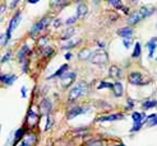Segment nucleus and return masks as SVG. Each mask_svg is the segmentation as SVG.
Returning <instances> with one entry per match:
<instances>
[{
  "label": "nucleus",
  "mask_w": 157,
  "mask_h": 146,
  "mask_svg": "<svg viewBox=\"0 0 157 146\" xmlns=\"http://www.w3.org/2000/svg\"><path fill=\"white\" fill-rule=\"evenodd\" d=\"M21 19H22V14H21V12H18V13L15 14L14 17L10 19L9 26H8V29H6V33L2 36V46H5L8 42H9L10 37H12V33H13V30L18 27Z\"/></svg>",
  "instance_id": "f257e3e1"
},
{
  "label": "nucleus",
  "mask_w": 157,
  "mask_h": 146,
  "mask_svg": "<svg viewBox=\"0 0 157 146\" xmlns=\"http://www.w3.org/2000/svg\"><path fill=\"white\" fill-rule=\"evenodd\" d=\"M87 84L84 81H81L79 84H77L74 88L70 89L69 91V101H75V99H79L81 97H83L87 93Z\"/></svg>",
  "instance_id": "f03ea898"
},
{
  "label": "nucleus",
  "mask_w": 157,
  "mask_h": 146,
  "mask_svg": "<svg viewBox=\"0 0 157 146\" xmlns=\"http://www.w3.org/2000/svg\"><path fill=\"white\" fill-rule=\"evenodd\" d=\"M50 23H51V19H50L49 17H45V18L40 19V20H38L36 24L32 27V29H31V34H32V36L38 34V33L41 32V30H44L45 28H48Z\"/></svg>",
  "instance_id": "7ed1b4c3"
},
{
  "label": "nucleus",
  "mask_w": 157,
  "mask_h": 146,
  "mask_svg": "<svg viewBox=\"0 0 157 146\" xmlns=\"http://www.w3.org/2000/svg\"><path fill=\"white\" fill-rule=\"evenodd\" d=\"M107 60H109V57H107V53L105 51H97V52H93V55L91 57V62L102 66L107 62Z\"/></svg>",
  "instance_id": "20e7f679"
},
{
  "label": "nucleus",
  "mask_w": 157,
  "mask_h": 146,
  "mask_svg": "<svg viewBox=\"0 0 157 146\" xmlns=\"http://www.w3.org/2000/svg\"><path fill=\"white\" fill-rule=\"evenodd\" d=\"M75 80V73H65L60 76V84L63 88H69Z\"/></svg>",
  "instance_id": "39448f33"
},
{
  "label": "nucleus",
  "mask_w": 157,
  "mask_h": 146,
  "mask_svg": "<svg viewBox=\"0 0 157 146\" xmlns=\"http://www.w3.org/2000/svg\"><path fill=\"white\" fill-rule=\"evenodd\" d=\"M128 81L133 85H140V84H144L146 81H143V75L140 73H132L128 78Z\"/></svg>",
  "instance_id": "423d86ee"
},
{
  "label": "nucleus",
  "mask_w": 157,
  "mask_h": 146,
  "mask_svg": "<svg viewBox=\"0 0 157 146\" xmlns=\"http://www.w3.org/2000/svg\"><path fill=\"white\" fill-rule=\"evenodd\" d=\"M124 118V114L121 113H115V114H110V116H104V117H100L97 119V122H114L117 119H123Z\"/></svg>",
  "instance_id": "0eeeda50"
},
{
  "label": "nucleus",
  "mask_w": 157,
  "mask_h": 146,
  "mask_svg": "<svg viewBox=\"0 0 157 146\" xmlns=\"http://www.w3.org/2000/svg\"><path fill=\"white\" fill-rule=\"evenodd\" d=\"M28 53H29V47L27 45H23L21 50L18 51V60H19V62H26V59L28 56Z\"/></svg>",
  "instance_id": "6e6552de"
},
{
  "label": "nucleus",
  "mask_w": 157,
  "mask_h": 146,
  "mask_svg": "<svg viewBox=\"0 0 157 146\" xmlns=\"http://www.w3.org/2000/svg\"><path fill=\"white\" fill-rule=\"evenodd\" d=\"M40 108H41V112L44 114H50L51 113V108H52V103L49 101V99H44L40 104Z\"/></svg>",
  "instance_id": "1a4fd4ad"
},
{
  "label": "nucleus",
  "mask_w": 157,
  "mask_h": 146,
  "mask_svg": "<svg viewBox=\"0 0 157 146\" xmlns=\"http://www.w3.org/2000/svg\"><path fill=\"white\" fill-rule=\"evenodd\" d=\"M133 33H134V29H133L132 27H124V28L117 30V34H119L120 37H123V38H132Z\"/></svg>",
  "instance_id": "9d476101"
},
{
  "label": "nucleus",
  "mask_w": 157,
  "mask_h": 146,
  "mask_svg": "<svg viewBox=\"0 0 157 146\" xmlns=\"http://www.w3.org/2000/svg\"><path fill=\"white\" fill-rule=\"evenodd\" d=\"M155 12H156V9L152 8V6H150V5H144V6H142L139 9V13H140V15H142V18L150 17V15H152Z\"/></svg>",
  "instance_id": "9b49d317"
},
{
  "label": "nucleus",
  "mask_w": 157,
  "mask_h": 146,
  "mask_svg": "<svg viewBox=\"0 0 157 146\" xmlns=\"http://www.w3.org/2000/svg\"><path fill=\"white\" fill-rule=\"evenodd\" d=\"M156 42H157V37H152L151 41H148L147 47H148V57H153V53L156 50Z\"/></svg>",
  "instance_id": "f8f14e48"
},
{
  "label": "nucleus",
  "mask_w": 157,
  "mask_h": 146,
  "mask_svg": "<svg viewBox=\"0 0 157 146\" xmlns=\"http://www.w3.org/2000/svg\"><path fill=\"white\" fill-rule=\"evenodd\" d=\"M87 13H88V8H87V5H86L84 3L78 4V6H77V17H78V18L84 17V15L87 14Z\"/></svg>",
  "instance_id": "ddd939ff"
},
{
  "label": "nucleus",
  "mask_w": 157,
  "mask_h": 146,
  "mask_svg": "<svg viewBox=\"0 0 157 146\" xmlns=\"http://www.w3.org/2000/svg\"><path fill=\"white\" fill-rule=\"evenodd\" d=\"M84 112H86V109L81 108V107H75V108H72V109L69 111V113H68V118H69V119H73L74 117L79 116V114H82V113H84Z\"/></svg>",
  "instance_id": "4468645a"
},
{
  "label": "nucleus",
  "mask_w": 157,
  "mask_h": 146,
  "mask_svg": "<svg viewBox=\"0 0 157 146\" xmlns=\"http://www.w3.org/2000/svg\"><path fill=\"white\" fill-rule=\"evenodd\" d=\"M109 74H110V78H113V79H119L120 78V75H121V71H120V69L113 65V66H110L109 69Z\"/></svg>",
  "instance_id": "2eb2a0df"
},
{
  "label": "nucleus",
  "mask_w": 157,
  "mask_h": 146,
  "mask_svg": "<svg viewBox=\"0 0 157 146\" xmlns=\"http://www.w3.org/2000/svg\"><path fill=\"white\" fill-rule=\"evenodd\" d=\"M2 83H4L5 85H12V84L17 80V76L12 75V74H8V75H2Z\"/></svg>",
  "instance_id": "dca6fc26"
},
{
  "label": "nucleus",
  "mask_w": 157,
  "mask_h": 146,
  "mask_svg": "<svg viewBox=\"0 0 157 146\" xmlns=\"http://www.w3.org/2000/svg\"><path fill=\"white\" fill-rule=\"evenodd\" d=\"M27 121H28V125H31V126H36V125H37V122L40 121V118H38L37 114H36L32 109H31V111H29V113H28Z\"/></svg>",
  "instance_id": "f3484780"
},
{
  "label": "nucleus",
  "mask_w": 157,
  "mask_h": 146,
  "mask_svg": "<svg viewBox=\"0 0 157 146\" xmlns=\"http://www.w3.org/2000/svg\"><path fill=\"white\" fill-rule=\"evenodd\" d=\"M132 118L134 123H139V122H147V117L144 116V113H139V112H134L132 114Z\"/></svg>",
  "instance_id": "a211bd4d"
},
{
  "label": "nucleus",
  "mask_w": 157,
  "mask_h": 146,
  "mask_svg": "<svg viewBox=\"0 0 157 146\" xmlns=\"http://www.w3.org/2000/svg\"><path fill=\"white\" fill-rule=\"evenodd\" d=\"M92 55H93V52L90 50V48H84V50H82L79 53H78V59L79 60H90V57H92Z\"/></svg>",
  "instance_id": "6ab92c4d"
},
{
  "label": "nucleus",
  "mask_w": 157,
  "mask_h": 146,
  "mask_svg": "<svg viewBox=\"0 0 157 146\" xmlns=\"http://www.w3.org/2000/svg\"><path fill=\"white\" fill-rule=\"evenodd\" d=\"M140 19H143V18H142V15H140L139 12H138V13H133L130 17L128 18V23L133 26V24H137V23H139Z\"/></svg>",
  "instance_id": "aec40b11"
},
{
  "label": "nucleus",
  "mask_w": 157,
  "mask_h": 146,
  "mask_svg": "<svg viewBox=\"0 0 157 146\" xmlns=\"http://www.w3.org/2000/svg\"><path fill=\"white\" fill-rule=\"evenodd\" d=\"M113 90H114L115 97H121L123 93H124V87L121 85V83H115Z\"/></svg>",
  "instance_id": "412c9836"
},
{
  "label": "nucleus",
  "mask_w": 157,
  "mask_h": 146,
  "mask_svg": "<svg viewBox=\"0 0 157 146\" xmlns=\"http://www.w3.org/2000/svg\"><path fill=\"white\" fill-rule=\"evenodd\" d=\"M35 141H36V136L35 135H29L28 137H26V139L21 142L19 146H32Z\"/></svg>",
  "instance_id": "4be33fe9"
},
{
  "label": "nucleus",
  "mask_w": 157,
  "mask_h": 146,
  "mask_svg": "<svg viewBox=\"0 0 157 146\" xmlns=\"http://www.w3.org/2000/svg\"><path fill=\"white\" fill-rule=\"evenodd\" d=\"M74 32H75V29H74L73 27H70V28L65 29V30H64V33H63V36H61V40H70V38L73 37Z\"/></svg>",
  "instance_id": "5701e85b"
},
{
  "label": "nucleus",
  "mask_w": 157,
  "mask_h": 146,
  "mask_svg": "<svg viewBox=\"0 0 157 146\" xmlns=\"http://www.w3.org/2000/svg\"><path fill=\"white\" fill-rule=\"evenodd\" d=\"M67 69H68V65H63V66L59 69V70H56V71H55V73H54L51 76H49L48 79H54V78H58V76L60 78V76H61L63 74H64V73L67 71Z\"/></svg>",
  "instance_id": "b1692460"
},
{
  "label": "nucleus",
  "mask_w": 157,
  "mask_h": 146,
  "mask_svg": "<svg viewBox=\"0 0 157 146\" xmlns=\"http://www.w3.org/2000/svg\"><path fill=\"white\" fill-rule=\"evenodd\" d=\"M140 53H142V46H140L139 42H136V45H134V51H133L132 56L134 57V59H137V57L140 56Z\"/></svg>",
  "instance_id": "393cba45"
},
{
  "label": "nucleus",
  "mask_w": 157,
  "mask_h": 146,
  "mask_svg": "<svg viewBox=\"0 0 157 146\" xmlns=\"http://www.w3.org/2000/svg\"><path fill=\"white\" fill-rule=\"evenodd\" d=\"M147 123L148 126H156L157 125V114H151V116L147 117Z\"/></svg>",
  "instance_id": "a878e982"
},
{
  "label": "nucleus",
  "mask_w": 157,
  "mask_h": 146,
  "mask_svg": "<svg viewBox=\"0 0 157 146\" xmlns=\"http://www.w3.org/2000/svg\"><path fill=\"white\" fill-rule=\"evenodd\" d=\"M41 48H42V55L44 56H50L54 52L52 47H50V46H44V47H41Z\"/></svg>",
  "instance_id": "bb28decb"
},
{
  "label": "nucleus",
  "mask_w": 157,
  "mask_h": 146,
  "mask_svg": "<svg viewBox=\"0 0 157 146\" xmlns=\"http://www.w3.org/2000/svg\"><path fill=\"white\" fill-rule=\"evenodd\" d=\"M157 105V101H147L143 103V108L144 109H150V108H153V107Z\"/></svg>",
  "instance_id": "cd10ccee"
},
{
  "label": "nucleus",
  "mask_w": 157,
  "mask_h": 146,
  "mask_svg": "<svg viewBox=\"0 0 157 146\" xmlns=\"http://www.w3.org/2000/svg\"><path fill=\"white\" fill-rule=\"evenodd\" d=\"M68 3V0H55V2L52 3V6L54 8H63Z\"/></svg>",
  "instance_id": "c85d7f7f"
},
{
  "label": "nucleus",
  "mask_w": 157,
  "mask_h": 146,
  "mask_svg": "<svg viewBox=\"0 0 157 146\" xmlns=\"http://www.w3.org/2000/svg\"><path fill=\"white\" fill-rule=\"evenodd\" d=\"M23 134H25V130L23 128H19L17 132H15V136H14V142H17L19 140H22V137H23Z\"/></svg>",
  "instance_id": "c756f323"
},
{
  "label": "nucleus",
  "mask_w": 157,
  "mask_h": 146,
  "mask_svg": "<svg viewBox=\"0 0 157 146\" xmlns=\"http://www.w3.org/2000/svg\"><path fill=\"white\" fill-rule=\"evenodd\" d=\"M109 3L111 4L113 6H115L116 9H123V4H121V0H109Z\"/></svg>",
  "instance_id": "7c9ffc66"
},
{
  "label": "nucleus",
  "mask_w": 157,
  "mask_h": 146,
  "mask_svg": "<svg viewBox=\"0 0 157 146\" xmlns=\"http://www.w3.org/2000/svg\"><path fill=\"white\" fill-rule=\"evenodd\" d=\"M105 88L113 89V88H114V84H110V83H106V81H101V83L98 84V88H97V89H105Z\"/></svg>",
  "instance_id": "2f4dec72"
},
{
  "label": "nucleus",
  "mask_w": 157,
  "mask_h": 146,
  "mask_svg": "<svg viewBox=\"0 0 157 146\" xmlns=\"http://www.w3.org/2000/svg\"><path fill=\"white\" fill-rule=\"evenodd\" d=\"M79 42H81V40H75V41H70V42H69L68 45H65V46H64V48H65V50H69V48H73V47H74V46H77L78 43H79Z\"/></svg>",
  "instance_id": "473e14b6"
},
{
  "label": "nucleus",
  "mask_w": 157,
  "mask_h": 146,
  "mask_svg": "<svg viewBox=\"0 0 157 146\" xmlns=\"http://www.w3.org/2000/svg\"><path fill=\"white\" fill-rule=\"evenodd\" d=\"M52 122H54L52 116H51V114H48V123H46L45 130H49V128H51V126H52Z\"/></svg>",
  "instance_id": "72a5a7b5"
},
{
  "label": "nucleus",
  "mask_w": 157,
  "mask_h": 146,
  "mask_svg": "<svg viewBox=\"0 0 157 146\" xmlns=\"http://www.w3.org/2000/svg\"><path fill=\"white\" fill-rule=\"evenodd\" d=\"M77 19H78V17H77V15H75V17H70V18H68V19H67L65 24H67V26L73 24V23H75V22H77Z\"/></svg>",
  "instance_id": "f704fd0d"
},
{
  "label": "nucleus",
  "mask_w": 157,
  "mask_h": 146,
  "mask_svg": "<svg viewBox=\"0 0 157 146\" xmlns=\"http://www.w3.org/2000/svg\"><path fill=\"white\" fill-rule=\"evenodd\" d=\"M48 41H49L48 37H41L40 40H38V43H40L41 47H44V46H46V43H48Z\"/></svg>",
  "instance_id": "c9c22d12"
},
{
  "label": "nucleus",
  "mask_w": 157,
  "mask_h": 146,
  "mask_svg": "<svg viewBox=\"0 0 157 146\" xmlns=\"http://www.w3.org/2000/svg\"><path fill=\"white\" fill-rule=\"evenodd\" d=\"M123 43H124V46H125V48H129L130 45H132V38H124Z\"/></svg>",
  "instance_id": "e433bc0d"
},
{
  "label": "nucleus",
  "mask_w": 157,
  "mask_h": 146,
  "mask_svg": "<svg viewBox=\"0 0 157 146\" xmlns=\"http://www.w3.org/2000/svg\"><path fill=\"white\" fill-rule=\"evenodd\" d=\"M10 55H12V53H10V52H8V53H6V55H5V56H4L3 59H2V64H4V62H5V61H6V60H8V61H9V60H10Z\"/></svg>",
  "instance_id": "4c0bfd02"
},
{
  "label": "nucleus",
  "mask_w": 157,
  "mask_h": 146,
  "mask_svg": "<svg viewBox=\"0 0 157 146\" xmlns=\"http://www.w3.org/2000/svg\"><path fill=\"white\" fill-rule=\"evenodd\" d=\"M60 26H61V20H60V19H55V20H54V27H55V28H59Z\"/></svg>",
  "instance_id": "58836bf2"
},
{
  "label": "nucleus",
  "mask_w": 157,
  "mask_h": 146,
  "mask_svg": "<svg viewBox=\"0 0 157 146\" xmlns=\"http://www.w3.org/2000/svg\"><path fill=\"white\" fill-rule=\"evenodd\" d=\"M19 2H21V0H13V2L10 3V8H12V9H14V8L19 4Z\"/></svg>",
  "instance_id": "ea45409f"
},
{
  "label": "nucleus",
  "mask_w": 157,
  "mask_h": 146,
  "mask_svg": "<svg viewBox=\"0 0 157 146\" xmlns=\"http://www.w3.org/2000/svg\"><path fill=\"white\" fill-rule=\"evenodd\" d=\"M22 97H26V87H22Z\"/></svg>",
  "instance_id": "a19ab883"
},
{
  "label": "nucleus",
  "mask_w": 157,
  "mask_h": 146,
  "mask_svg": "<svg viewBox=\"0 0 157 146\" xmlns=\"http://www.w3.org/2000/svg\"><path fill=\"white\" fill-rule=\"evenodd\" d=\"M38 2H40V0H27V3H29V4H36Z\"/></svg>",
  "instance_id": "79ce46f5"
},
{
  "label": "nucleus",
  "mask_w": 157,
  "mask_h": 146,
  "mask_svg": "<svg viewBox=\"0 0 157 146\" xmlns=\"http://www.w3.org/2000/svg\"><path fill=\"white\" fill-rule=\"evenodd\" d=\"M65 59H67V60H70V59H72V53H70V52H68L67 55H65Z\"/></svg>",
  "instance_id": "37998d69"
},
{
  "label": "nucleus",
  "mask_w": 157,
  "mask_h": 146,
  "mask_svg": "<svg viewBox=\"0 0 157 146\" xmlns=\"http://www.w3.org/2000/svg\"><path fill=\"white\" fill-rule=\"evenodd\" d=\"M5 12V5H2V14H4Z\"/></svg>",
  "instance_id": "c03bdc74"
},
{
  "label": "nucleus",
  "mask_w": 157,
  "mask_h": 146,
  "mask_svg": "<svg viewBox=\"0 0 157 146\" xmlns=\"http://www.w3.org/2000/svg\"><path fill=\"white\" fill-rule=\"evenodd\" d=\"M98 46H100V48H104V43L102 42H98Z\"/></svg>",
  "instance_id": "a18cd8bd"
},
{
  "label": "nucleus",
  "mask_w": 157,
  "mask_h": 146,
  "mask_svg": "<svg viewBox=\"0 0 157 146\" xmlns=\"http://www.w3.org/2000/svg\"><path fill=\"white\" fill-rule=\"evenodd\" d=\"M115 146H125V145H115Z\"/></svg>",
  "instance_id": "49530a36"
},
{
  "label": "nucleus",
  "mask_w": 157,
  "mask_h": 146,
  "mask_svg": "<svg viewBox=\"0 0 157 146\" xmlns=\"http://www.w3.org/2000/svg\"><path fill=\"white\" fill-rule=\"evenodd\" d=\"M156 14H157V9H156Z\"/></svg>",
  "instance_id": "de8ad7c7"
}]
</instances>
